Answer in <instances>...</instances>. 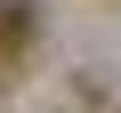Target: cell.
<instances>
[{
	"label": "cell",
	"instance_id": "1",
	"mask_svg": "<svg viewBox=\"0 0 121 113\" xmlns=\"http://www.w3.org/2000/svg\"><path fill=\"white\" fill-rule=\"evenodd\" d=\"M32 48H40V8L32 0H0V73L32 65Z\"/></svg>",
	"mask_w": 121,
	"mask_h": 113
}]
</instances>
